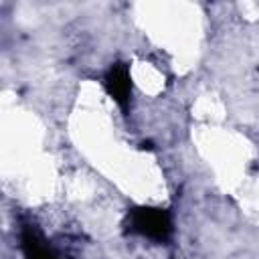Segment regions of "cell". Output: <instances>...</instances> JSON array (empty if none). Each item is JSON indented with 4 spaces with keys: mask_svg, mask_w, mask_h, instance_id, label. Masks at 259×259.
Returning a JSON list of instances; mask_svg holds the SVG:
<instances>
[{
    "mask_svg": "<svg viewBox=\"0 0 259 259\" xmlns=\"http://www.w3.org/2000/svg\"><path fill=\"white\" fill-rule=\"evenodd\" d=\"M20 249L24 259H57L47 239L34 227H28V225L22 227L20 231Z\"/></svg>",
    "mask_w": 259,
    "mask_h": 259,
    "instance_id": "obj_3",
    "label": "cell"
},
{
    "mask_svg": "<svg viewBox=\"0 0 259 259\" xmlns=\"http://www.w3.org/2000/svg\"><path fill=\"white\" fill-rule=\"evenodd\" d=\"M127 231L156 243H166L172 235V217L160 206H138L127 212Z\"/></svg>",
    "mask_w": 259,
    "mask_h": 259,
    "instance_id": "obj_1",
    "label": "cell"
},
{
    "mask_svg": "<svg viewBox=\"0 0 259 259\" xmlns=\"http://www.w3.org/2000/svg\"><path fill=\"white\" fill-rule=\"evenodd\" d=\"M103 85L105 91L109 93V97L121 107L127 109L130 105V97H132V77H130V69L125 63H115L107 69L105 77H103Z\"/></svg>",
    "mask_w": 259,
    "mask_h": 259,
    "instance_id": "obj_2",
    "label": "cell"
}]
</instances>
